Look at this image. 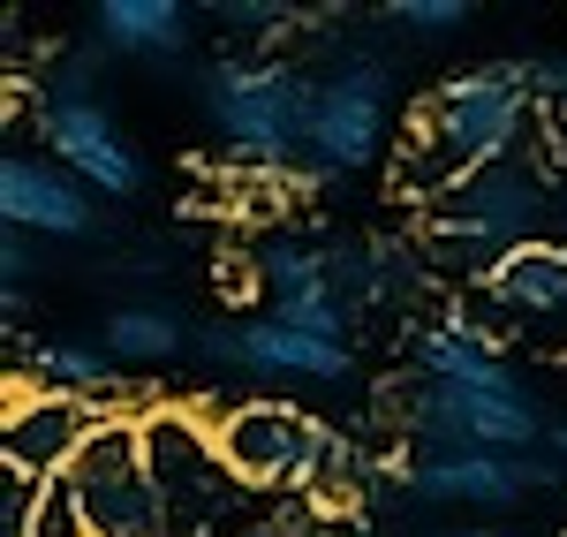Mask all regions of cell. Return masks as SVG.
Listing matches in <instances>:
<instances>
[{"mask_svg": "<svg viewBox=\"0 0 567 537\" xmlns=\"http://www.w3.org/2000/svg\"><path fill=\"white\" fill-rule=\"evenodd\" d=\"M529 114H537V99H529L523 61H492V69H462V76L432 84L409 122V144H401V189H432L439 205L470 175L523 159Z\"/></svg>", "mask_w": 567, "mask_h": 537, "instance_id": "cell-1", "label": "cell"}, {"mask_svg": "<svg viewBox=\"0 0 567 537\" xmlns=\"http://www.w3.org/2000/svg\"><path fill=\"white\" fill-rule=\"evenodd\" d=\"M219 454L250 493H296V499H333L363 477V462L341 432L310 424L288 402H243L219 416Z\"/></svg>", "mask_w": 567, "mask_h": 537, "instance_id": "cell-2", "label": "cell"}, {"mask_svg": "<svg viewBox=\"0 0 567 537\" xmlns=\"http://www.w3.org/2000/svg\"><path fill=\"white\" fill-rule=\"evenodd\" d=\"M310 99L318 84H303L280 53H235L205 76V114H213L219 144L235 159H250L258 175H288L310 152Z\"/></svg>", "mask_w": 567, "mask_h": 537, "instance_id": "cell-3", "label": "cell"}, {"mask_svg": "<svg viewBox=\"0 0 567 537\" xmlns=\"http://www.w3.org/2000/svg\"><path fill=\"white\" fill-rule=\"evenodd\" d=\"M393 416L416 440V454H529L553 432L523 379L515 386H432V379H409Z\"/></svg>", "mask_w": 567, "mask_h": 537, "instance_id": "cell-4", "label": "cell"}, {"mask_svg": "<svg viewBox=\"0 0 567 537\" xmlns=\"http://www.w3.org/2000/svg\"><path fill=\"white\" fill-rule=\"evenodd\" d=\"M553 213V189L529 159H507V167H484L462 189L439 197V227H432V258H462V272H499L507 250L523 242H545L537 227Z\"/></svg>", "mask_w": 567, "mask_h": 537, "instance_id": "cell-5", "label": "cell"}, {"mask_svg": "<svg viewBox=\"0 0 567 537\" xmlns=\"http://www.w3.org/2000/svg\"><path fill=\"white\" fill-rule=\"evenodd\" d=\"M76 493H84L91 537H175L167 493L152 477V454H144V416H106L99 440L76 462Z\"/></svg>", "mask_w": 567, "mask_h": 537, "instance_id": "cell-6", "label": "cell"}, {"mask_svg": "<svg viewBox=\"0 0 567 537\" xmlns=\"http://www.w3.org/2000/svg\"><path fill=\"white\" fill-rule=\"evenodd\" d=\"M386 84H393L386 61H371V53H349L333 76H318V99H310V152H303V167L318 182L379 167L386 130H393Z\"/></svg>", "mask_w": 567, "mask_h": 537, "instance_id": "cell-7", "label": "cell"}, {"mask_svg": "<svg viewBox=\"0 0 567 537\" xmlns=\"http://www.w3.org/2000/svg\"><path fill=\"white\" fill-rule=\"evenodd\" d=\"M144 454H152V477L167 493V515H175V537H213L235 499H243V477L227 469L213 432H197V416L182 409H152L144 416Z\"/></svg>", "mask_w": 567, "mask_h": 537, "instance_id": "cell-8", "label": "cell"}, {"mask_svg": "<svg viewBox=\"0 0 567 537\" xmlns=\"http://www.w3.org/2000/svg\"><path fill=\"white\" fill-rule=\"evenodd\" d=\"M197 363L213 371H250V379H310V386H341L355 371L349 341H318L303 326H288L280 311L235 318V326H205L197 333Z\"/></svg>", "mask_w": 567, "mask_h": 537, "instance_id": "cell-9", "label": "cell"}, {"mask_svg": "<svg viewBox=\"0 0 567 537\" xmlns=\"http://www.w3.org/2000/svg\"><path fill=\"white\" fill-rule=\"evenodd\" d=\"M106 409L99 402H76V394H53V386H23L8 394V416H0V462L8 477L23 485H45V477H69L84 447L99 440Z\"/></svg>", "mask_w": 567, "mask_h": 537, "instance_id": "cell-10", "label": "cell"}, {"mask_svg": "<svg viewBox=\"0 0 567 537\" xmlns=\"http://www.w3.org/2000/svg\"><path fill=\"white\" fill-rule=\"evenodd\" d=\"M39 136H45V152L99 197H136L144 189V152L114 130L106 99H39Z\"/></svg>", "mask_w": 567, "mask_h": 537, "instance_id": "cell-11", "label": "cell"}, {"mask_svg": "<svg viewBox=\"0 0 567 537\" xmlns=\"http://www.w3.org/2000/svg\"><path fill=\"white\" fill-rule=\"evenodd\" d=\"M553 477L560 462H537V454H409L401 462V485L439 507H515Z\"/></svg>", "mask_w": 567, "mask_h": 537, "instance_id": "cell-12", "label": "cell"}, {"mask_svg": "<svg viewBox=\"0 0 567 537\" xmlns=\"http://www.w3.org/2000/svg\"><path fill=\"white\" fill-rule=\"evenodd\" d=\"M0 220L8 235H53V242H84L99 235V205L91 189L61 159H31V152H8L0 159Z\"/></svg>", "mask_w": 567, "mask_h": 537, "instance_id": "cell-13", "label": "cell"}, {"mask_svg": "<svg viewBox=\"0 0 567 537\" xmlns=\"http://www.w3.org/2000/svg\"><path fill=\"white\" fill-rule=\"evenodd\" d=\"M91 39L122 61H175L189 45V8L182 0H99Z\"/></svg>", "mask_w": 567, "mask_h": 537, "instance_id": "cell-14", "label": "cell"}, {"mask_svg": "<svg viewBox=\"0 0 567 537\" xmlns=\"http://www.w3.org/2000/svg\"><path fill=\"white\" fill-rule=\"evenodd\" d=\"M484 296H492L499 311H515V318L567 311V242H523V250H507L499 272L484 280Z\"/></svg>", "mask_w": 567, "mask_h": 537, "instance_id": "cell-15", "label": "cell"}, {"mask_svg": "<svg viewBox=\"0 0 567 537\" xmlns=\"http://www.w3.org/2000/svg\"><path fill=\"white\" fill-rule=\"evenodd\" d=\"M23 363H31V386H53V394H76V402H99L114 416V394H122V363L106 357L99 341H23Z\"/></svg>", "mask_w": 567, "mask_h": 537, "instance_id": "cell-16", "label": "cell"}, {"mask_svg": "<svg viewBox=\"0 0 567 537\" xmlns=\"http://www.w3.org/2000/svg\"><path fill=\"white\" fill-rule=\"evenodd\" d=\"M99 349L122 371H152V363H175L189 349V326H182L175 303H114L99 326Z\"/></svg>", "mask_w": 567, "mask_h": 537, "instance_id": "cell-17", "label": "cell"}, {"mask_svg": "<svg viewBox=\"0 0 567 537\" xmlns=\"http://www.w3.org/2000/svg\"><path fill=\"white\" fill-rule=\"evenodd\" d=\"M258 280L272 288V311H280V303H303V296H326V288H341V272H333V242L272 235V242H258Z\"/></svg>", "mask_w": 567, "mask_h": 537, "instance_id": "cell-18", "label": "cell"}, {"mask_svg": "<svg viewBox=\"0 0 567 537\" xmlns=\"http://www.w3.org/2000/svg\"><path fill=\"white\" fill-rule=\"evenodd\" d=\"M23 537H91L84 493H76V469L39 485V507H31V530H23Z\"/></svg>", "mask_w": 567, "mask_h": 537, "instance_id": "cell-19", "label": "cell"}, {"mask_svg": "<svg viewBox=\"0 0 567 537\" xmlns=\"http://www.w3.org/2000/svg\"><path fill=\"white\" fill-rule=\"evenodd\" d=\"M386 23L416 45H439V39H454V31L470 23V0H393Z\"/></svg>", "mask_w": 567, "mask_h": 537, "instance_id": "cell-20", "label": "cell"}, {"mask_svg": "<svg viewBox=\"0 0 567 537\" xmlns=\"http://www.w3.org/2000/svg\"><path fill=\"white\" fill-rule=\"evenodd\" d=\"M31 272H39V250H31V235H8V242H0V303H8V318L23 311V288H31Z\"/></svg>", "mask_w": 567, "mask_h": 537, "instance_id": "cell-21", "label": "cell"}, {"mask_svg": "<svg viewBox=\"0 0 567 537\" xmlns=\"http://www.w3.org/2000/svg\"><path fill=\"white\" fill-rule=\"evenodd\" d=\"M523 76H529V99L537 106H560L567 114V53H529Z\"/></svg>", "mask_w": 567, "mask_h": 537, "instance_id": "cell-22", "label": "cell"}, {"mask_svg": "<svg viewBox=\"0 0 567 537\" xmlns=\"http://www.w3.org/2000/svg\"><path fill=\"white\" fill-rule=\"evenodd\" d=\"M545 447H553V462L567 469V416H553V432H545Z\"/></svg>", "mask_w": 567, "mask_h": 537, "instance_id": "cell-23", "label": "cell"}, {"mask_svg": "<svg viewBox=\"0 0 567 537\" xmlns=\"http://www.w3.org/2000/svg\"><path fill=\"white\" fill-rule=\"evenodd\" d=\"M446 537H499V530H446Z\"/></svg>", "mask_w": 567, "mask_h": 537, "instance_id": "cell-24", "label": "cell"}, {"mask_svg": "<svg viewBox=\"0 0 567 537\" xmlns=\"http://www.w3.org/2000/svg\"><path fill=\"white\" fill-rule=\"evenodd\" d=\"M363 537H371V530H363Z\"/></svg>", "mask_w": 567, "mask_h": 537, "instance_id": "cell-25", "label": "cell"}]
</instances>
